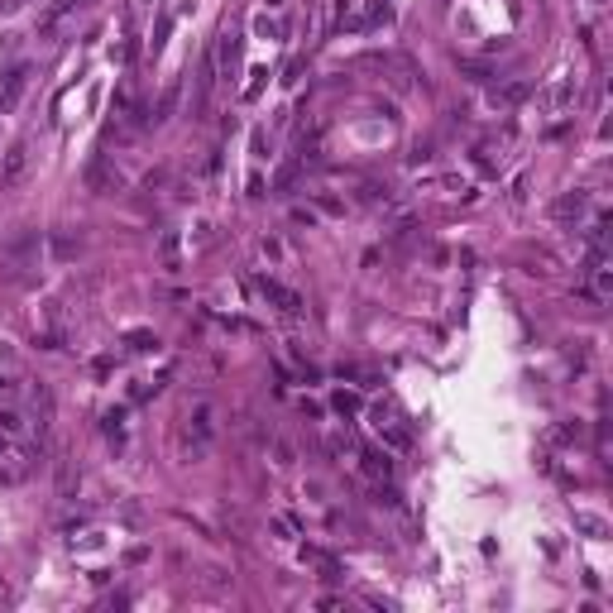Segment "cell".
<instances>
[{"instance_id": "1", "label": "cell", "mask_w": 613, "mask_h": 613, "mask_svg": "<svg viewBox=\"0 0 613 613\" xmlns=\"http://www.w3.org/2000/svg\"><path fill=\"white\" fill-rule=\"evenodd\" d=\"M216 441V407L211 402H197L192 412H187V431H183V455L197 465V460H206Z\"/></svg>"}, {"instance_id": "2", "label": "cell", "mask_w": 613, "mask_h": 613, "mask_svg": "<svg viewBox=\"0 0 613 613\" xmlns=\"http://www.w3.org/2000/svg\"><path fill=\"white\" fill-rule=\"evenodd\" d=\"M254 288H259V297H264L268 307H278L283 317H302V297H297L293 288H283L278 278H268V273H259V278H254Z\"/></svg>"}, {"instance_id": "3", "label": "cell", "mask_w": 613, "mask_h": 613, "mask_svg": "<svg viewBox=\"0 0 613 613\" xmlns=\"http://www.w3.org/2000/svg\"><path fill=\"white\" fill-rule=\"evenodd\" d=\"M575 96H580V81H575V77H556L541 96H536V106L546 110V115H560V110L575 106Z\"/></svg>"}, {"instance_id": "4", "label": "cell", "mask_w": 613, "mask_h": 613, "mask_svg": "<svg viewBox=\"0 0 613 613\" xmlns=\"http://www.w3.org/2000/svg\"><path fill=\"white\" fill-rule=\"evenodd\" d=\"M25 173H29V139H20V144H10L5 159H0V187H20Z\"/></svg>"}, {"instance_id": "5", "label": "cell", "mask_w": 613, "mask_h": 613, "mask_svg": "<svg viewBox=\"0 0 613 613\" xmlns=\"http://www.w3.org/2000/svg\"><path fill=\"white\" fill-rule=\"evenodd\" d=\"M29 86V62H15L5 77H0V110H15V101L25 96Z\"/></svg>"}, {"instance_id": "6", "label": "cell", "mask_w": 613, "mask_h": 613, "mask_svg": "<svg viewBox=\"0 0 613 613\" xmlns=\"http://www.w3.org/2000/svg\"><path fill=\"white\" fill-rule=\"evenodd\" d=\"M589 211V192H560L556 202H551V220H580V216Z\"/></svg>"}, {"instance_id": "7", "label": "cell", "mask_w": 613, "mask_h": 613, "mask_svg": "<svg viewBox=\"0 0 613 613\" xmlns=\"http://www.w3.org/2000/svg\"><path fill=\"white\" fill-rule=\"evenodd\" d=\"M522 101H527V81L522 77L503 81V86H489V106L494 110H513V106H522Z\"/></svg>"}, {"instance_id": "8", "label": "cell", "mask_w": 613, "mask_h": 613, "mask_svg": "<svg viewBox=\"0 0 613 613\" xmlns=\"http://www.w3.org/2000/svg\"><path fill=\"white\" fill-rule=\"evenodd\" d=\"M360 470H364L374 484H388V475H393V455H388V451H374V446H364V451H360Z\"/></svg>"}, {"instance_id": "9", "label": "cell", "mask_w": 613, "mask_h": 613, "mask_svg": "<svg viewBox=\"0 0 613 613\" xmlns=\"http://www.w3.org/2000/svg\"><path fill=\"white\" fill-rule=\"evenodd\" d=\"M159 264L168 268V273H178V268H183V235H178V230H163V240H159Z\"/></svg>"}, {"instance_id": "10", "label": "cell", "mask_w": 613, "mask_h": 613, "mask_svg": "<svg viewBox=\"0 0 613 613\" xmlns=\"http://www.w3.org/2000/svg\"><path fill=\"white\" fill-rule=\"evenodd\" d=\"M235 62H240V34L225 25V29H220V72L235 77Z\"/></svg>"}, {"instance_id": "11", "label": "cell", "mask_w": 613, "mask_h": 613, "mask_svg": "<svg viewBox=\"0 0 613 613\" xmlns=\"http://www.w3.org/2000/svg\"><path fill=\"white\" fill-rule=\"evenodd\" d=\"M575 527H585L589 536H609V527H604V518H594V513H575Z\"/></svg>"}, {"instance_id": "12", "label": "cell", "mask_w": 613, "mask_h": 613, "mask_svg": "<svg viewBox=\"0 0 613 613\" xmlns=\"http://www.w3.org/2000/svg\"><path fill=\"white\" fill-rule=\"evenodd\" d=\"M331 407H336L341 417H355V412H360V393H336V398H331Z\"/></svg>"}, {"instance_id": "13", "label": "cell", "mask_w": 613, "mask_h": 613, "mask_svg": "<svg viewBox=\"0 0 613 613\" xmlns=\"http://www.w3.org/2000/svg\"><path fill=\"white\" fill-rule=\"evenodd\" d=\"M77 249H81V240H72V235H53V254L62 259V264H67V259H72Z\"/></svg>"}, {"instance_id": "14", "label": "cell", "mask_w": 613, "mask_h": 613, "mask_svg": "<svg viewBox=\"0 0 613 613\" xmlns=\"http://www.w3.org/2000/svg\"><path fill=\"white\" fill-rule=\"evenodd\" d=\"M154 345H159V341H154L149 331H130V350H139V355H149Z\"/></svg>"}, {"instance_id": "15", "label": "cell", "mask_w": 613, "mask_h": 613, "mask_svg": "<svg viewBox=\"0 0 613 613\" xmlns=\"http://www.w3.org/2000/svg\"><path fill=\"white\" fill-rule=\"evenodd\" d=\"M0 431H20V417H15V412H0Z\"/></svg>"}, {"instance_id": "16", "label": "cell", "mask_w": 613, "mask_h": 613, "mask_svg": "<svg viewBox=\"0 0 613 613\" xmlns=\"http://www.w3.org/2000/svg\"><path fill=\"white\" fill-rule=\"evenodd\" d=\"M0 455H10V431H0Z\"/></svg>"}, {"instance_id": "17", "label": "cell", "mask_w": 613, "mask_h": 613, "mask_svg": "<svg viewBox=\"0 0 613 613\" xmlns=\"http://www.w3.org/2000/svg\"><path fill=\"white\" fill-rule=\"evenodd\" d=\"M10 388H15V383H10V378H5V374H0V393H10Z\"/></svg>"}, {"instance_id": "18", "label": "cell", "mask_w": 613, "mask_h": 613, "mask_svg": "<svg viewBox=\"0 0 613 613\" xmlns=\"http://www.w3.org/2000/svg\"><path fill=\"white\" fill-rule=\"evenodd\" d=\"M15 5H20V0H0V15H5V10H15Z\"/></svg>"}, {"instance_id": "19", "label": "cell", "mask_w": 613, "mask_h": 613, "mask_svg": "<svg viewBox=\"0 0 613 613\" xmlns=\"http://www.w3.org/2000/svg\"><path fill=\"white\" fill-rule=\"evenodd\" d=\"M144 5H154V0H144Z\"/></svg>"}, {"instance_id": "20", "label": "cell", "mask_w": 613, "mask_h": 613, "mask_svg": "<svg viewBox=\"0 0 613 613\" xmlns=\"http://www.w3.org/2000/svg\"><path fill=\"white\" fill-rule=\"evenodd\" d=\"M594 5H604V0H594Z\"/></svg>"}]
</instances>
